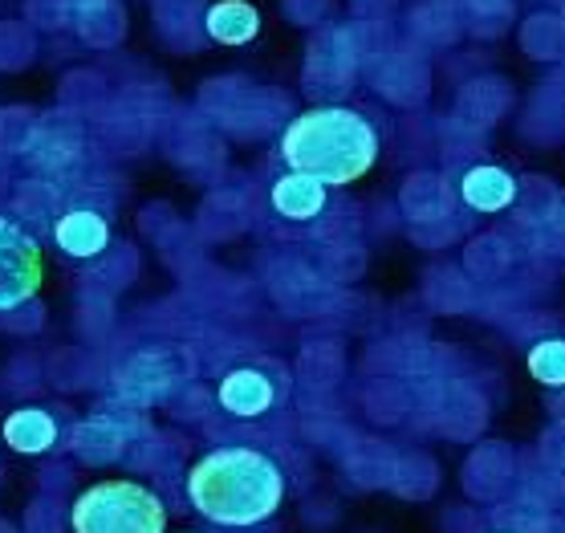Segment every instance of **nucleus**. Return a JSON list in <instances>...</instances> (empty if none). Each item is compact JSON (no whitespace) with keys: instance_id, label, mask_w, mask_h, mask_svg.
Here are the masks:
<instances>
[{"instance_id":"obj_7","label":"nucleus","mask_w":565,"mask_h":533,"mask_svg":"<svg viewBox=\"0 0 565 533\" xmlns=\"http://www.w3.org/2000/svg\"><path fill=\"white\" fill-rule=\"evenodd\" d=\"M513 489H516V452L501 440L480 444L468 456V465H463V493L472 497L476 505H497Z\"/></svg>"},{"instance_id":"obj_20","label":"nucleus","mask_w":565,"mask_h":533,"mask_svg":"<svg viewBox=\"0 0 565 533\" xmlns=\"http://www.w3.org/2000/svg\"><path fill=\"white\" fill-rule=\"evenodd\" d=\"M537 456L550 469L565 472V424H550V428H545V436L537 440Z\"/></svg>"},{"instance_id":"obj_5","label":"nucleus","mask_w":565,"mask_h":533,"mask_svg":"<svg viewBox=\"0 0 565 533\" xmlns=\"http://www.w3.org/2000/svg\"><path fill=\"white\" fill-rule=\"evenodd\" d=\"M285 399V371L273 363H241L216 383V407L232 419H265Z\"/></svg>"},{"instance_id":"obj_19","label":"nucleus","mask_w":565,"mask_h":533,"mask_svg":"<svg viewBox=\"0 0 565 533\" xmlns=\"http://www.w3.org/2000/svg\"><path fill=\"white\" fill-rule=\"evenodd\" d=\"M529 375L550 391H565V339H541L529 351Z\"/></svg>"},{"instance_id":"obj_16","label":"nucleus","mask_w":565,"mask_h":533,"mask_svg":"<svg viewBox=\"0 0 565 533\" xmlns=\"http://www.w3.org/2000/svg\"><path fill=\"white\" fill-rule=\"evenodd\" d=\"M436 484H439V469L431 456L395 452V469H391V484H386V489H395V493L407 497V501H424V497L436 493Z\"/></svg>"},{"instance_id":"obj_21","label":"nucleus","mask_w":565,"mask_h":533,"mask_svg":"<svg viewBox=\"0 0 565 533\" xmlns=\"http://www.w3.org/2000/svg\"><path fill=\"white\" fill-rule=\"evenodd\" d=\"M545 533H565V513H553L550 518V530Z\"/></svg>"},{"instance_id":"obj_17","label":"nucleus","mask_w":565,"mask_h":533,"mask_svg":"<svg viewBox=\"0 0 565 533\" xmlns=\"http://www.w3.org/2000/svg\"><path fill=\"white\" fill-rule=\"evenodd\" d=\"M513 265H516V248L509 245L504 233L480 236V241L468 248V274H472L476 281L497 286V281H504V277L513 274Z\"/></svg>"},{"instance_id":"obj_3","label":"nucleus","mask_w":565,"mask_h":533,"mask_svg":"<svg viewBox=\"0 0 565 533\" xmlns=\"http://www.w3.org/2000/svg\"><path fill=\"white\" fill-rule=\"evenodd\" d=\"M74 533H168V505L135 477H106L70 501Z\"/></svg>"},{"instance_id":"obj_11","label":"nucleus","mask_w":565,"mask_h":533,"mask_svg":"<svg viewBox=\"0 0 565 533\" xmlns=\"http://www.w3.org/2000/svg\"><path fill=\"white\" fill-rule=\"evenodd\" d=\"M53 241H57L65 257L94 260L110 248V221L94 209H70L53 221Z\"/></svg>"},{"instance_id":"obj_8","label":"nucleus","mask_w":565,"mask_h":533,"mask_svg":"<svg viewBox=\"0 0 565 533\" xmlns=\"http://www.w3.org/2000/svg\"><path fill=\"white\" fill-rule=\"evenodd\" d=\"M135 416H90L82 419L74 428V436H70V448H74L86 465H115V460H122L127 456V448L135 444Z\"/></svg>"},{"instance_id":"obj_1","label":"nucleus","mask_w":565,"mask_h":533,"mask_svg":"<svg viewBox=\"0 0 565 533\" xmlns=\"http://www.w3.org/2000/svg\"><path fill=\"white\" fill-rule=\"evenodd\" d=\"M183 497L220 530H260L285 501V469L265 448L220 444L188 465Z\"/></svg>"},{"instance_id":"obj_6","label":"nucleus","mask_w":565,"mask_h":533,"mask_svg":"<svg viewBox=\"0 0 565 533\" xmlns=\"http://www.w3.org/2000/svg\"><path fill=\"white\" fill-rule=\"evenodd\" d=\"M183 366L171 351H142L118 371V395L135 407L163 404L171 391L180 387Z\"/></svg>"},{"instance_id":"obj_2","label":"nucleus","mask_w":565,"mask_h":533,"mask_svg":"<svg viewBox=\"0 0 565 533\" xmlns=\"http://www.w3.org/2000/svg\"><path fill=\"white\" fill-rule=\"evenodd\" d=\"M277 159L285 171L347 188L379 163V127L354 106H309L285 122Z\"/></svg>"},{"instance_id":"obj_12","label":"nucleus","mask_w":565,"mask_h":533,"mask_svg":"<svg viewBox=\"0 0 565 533\" xmlns=\"http://www.w3.org/2000/svg\"><path fill=\"white\" fill-rule=\"evenodd\" d=\"M0 440L9 444L17 456H45L57 448L62 428L45 407H17L0 424Z\"/></svg>"},{"instance_id":"obj_15","label":"nucleus","mask_w":565,"mask_h":533,"mask_svg":"<svg viewBox=\"0 0 565 533\" xmlns=\"http://www.w3.org/2000/svg\"><path fill=\"white\" fill-rule=\"evenodd\" d=\"M550 509L529 501L521 493H509L504 501L489 505V525L492 533H545L550 530Z\"/></svg>"},{"instance_id":"obj_14","label":"nucleus","mask_w":565,"mask_h":533,"mask_svg":"<svg viewBox=\"0 0 565 533\" xmlns=\"http://www.w3.org/2000/svg\"><path fill=\"white\" fill-rule=\"evenodd\" d=\"M204 25H207V38L220 41V45H248V41L257 38L260 17L248 0H220V4L207 9Z\"/></svg>"},{"instance_id":"obj_10","label":"nucleus","mask_w":565,"mask_h":533,"mask_svg":"<svg viewBox=\"0 0 565 533\" xmlns=\"http://www.w3.org/2000/svg\"><path fill=\"white\" fill-rule=\"evenodd\" d=\"M269 209L285 224H313L330 209V188L309 175H297V171H281L269 188Z\"/></svg>"},{"instance_id":"obj_22","label":"nucleus","mask_w":565,"mask_h":533,"mask_svg":"<svg viewBox=\"0 0 565 533\" xmlns=\"http://www.w3.org/2000/svg\"><path fill=\"white\" fill-rule=\"evenodd\" d=\"M180 533H200V530H180Z\"/></svg>"},{"instance_id":"obj_4","label":"nucleus","mask_w":565,"mask_h":533,"mask_svg":"<svg viewBox=\"0 0 565 533\" xmlns=\"http://www.w3.org/2000/svg\"><path fill=\"white\" fill-rule=\"evenodd\" d=\"M45 286V253L41 241L17 221L0 216V313L21 310Z\"/></svg>"},{"instance_id":"obj_13","label":"nucleus","mask_w":565,"mask_h":533,"mask_svg":"<svg viewBox=\"0 0 565 533\" xmlns=\"http://www.w3.org/2000/svg\"><path fill=\"white\" fill-rule=\"evenodd\" d=\"M460 200L472 212H504L516 204V180L504 168L476 163L460 175Z\"/></svg>"},{"instance_id":"obj_18","label":"nucleus","mask_w":565,"mask_h":533,"mask_svg":"<svg viewBox=\"0 0 565 533\" xmlns=\"http://www.w3.org/2000/svg\"><path fill=\"white\" fill-rule=\"evenodd\" d=\"M391 469H395V452L386 444L359 440V448L347 456V472L366 489H386L391 484Z\"/></svg>"},{"instance_id":"obj_9","label":"nucleus","mask_w":565,"mask_h":533,"mask_svg":"<svg viewBox=\"0 0 565 533\" xmlns=\"http://www.w3.org/2000/svg\"><path fill=\"white\" fill-rule=\"evenodd\" d=\"M431 428H439L448 440H476L489 428V399L472 383H444Z\"/></svg>"}]
</instances>
